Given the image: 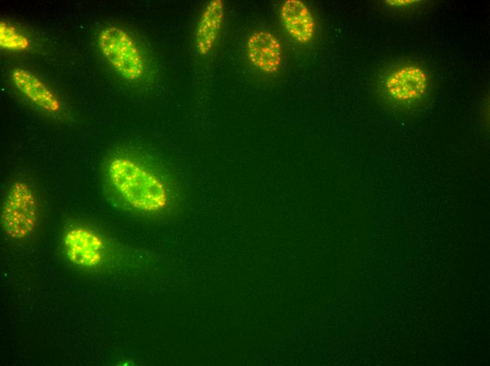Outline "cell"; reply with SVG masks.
Segmentation results:
<instances>
[{"mask_svg":"<svg viewBox=\"0 0 490 366\" xmlns=\"http://www.w3.org/2000/svg\"><path fill=\"white\" fill-rule=\"evenodd\" d=\"M100 49L112 67L125 79L136 80L144 71L141 52L131 36L122 28L107 26L99 34Z\"/></svg>","mask_w":490,"mask_h":366,"instance_id":"obj_4","label":"cell"},{"mask_svg":"<svg viewBox=\"0 0 490 366\" xmlns=\"http://www.w3.org/2000/svg\"><path fill=\"white\" fill-rule=\"evenodd\" d=\"M380 87L386 98L398 107L418 104L430 87L427 70L411 61H399L388 65L380 77Z\"/></svg>","mask_w":490,"mask_h":366,"instance_id":"obj_2","label":"cell"},{"mask_svg":"<svg viewBox=\"0 0 490 366\" xmlns=\"http://www.w3.org/2000/svg\"><path fill=\"white\" fill-rule=\"evenodd\" d=\"M1 46L14 51L25 50L29 47L28 39L15 27L6 22L0 24Z\"/></svg>","mask_w":490,"mask_h":366,"instance_id":"obj_10","label":"cell"},{"mask_svg":"<svg viewBox=\"0 0 490 366\" xmlns=\"http://www.w3.org/2000/svg\"><path fill=\"white\" fill-rule=\"evenodd\" d=\"M108 176L123 201L138 211L158 213L175 202L173 183L130 158H113L108 165Z\"/></svg>","mask_w":490,"mask_h":366,"instance_id":"obj_1","label":"cell"},{"mask_svg":"<svg viewBox=\"0 0 490 366\" xmlns=\"http://www.w3.org/2000/svg\"><path fill=\"white\" fill-rule=\"evenodd\" d=\"M419 1H386L385 3L389 7L391 8H404L406 6H410L417 4Z\"/></svg>","mask_w":490,"mask_h":366,"instance_id":"obj_11","label":"cell"},{"mask_svg":"<svg viewBox=\"0 0 490 366\" xmlns=\"http://www.w3.org/2000/svg\"><path fill=\"white\" fill-rule=\"evenodd\" d=\"M11 78L18 90L40 108L49 113L61 110V104L57 96L32 72L15 68Z\"/></svg>","mask_w":490,"mask_h":366,"instance_id":"obj_8","label":"cell"},{"mask_svg":"<svg viewBox=\"0 0 490 366\" xmlns=\"http://www.w3.org/2000/svg\"><path fill=\"white\" fill-rule=\"evenodd\" d=\"M37 219L38 206L33 189L23 181H15L8 189L1 208L4 232L12 239H25L35 231Z\"/></svg>","mask_w":490,"mask_h":366,"instance_id":"obj_3","label":"cell"},{"mask_svg":"<svg viewBox=\"0 0 490 366\" xmlns=\"http://www.w3.org/2000/svg\"><path fill=\"white\" fill-rule=\"evenodd\" d=\"M63 241L66 254L73 263L84 267H92L102 261L103 241L94 232L76 227L65 233Z\"/></svg>","mask_w":490,"mask_h":366,"instance_id":"obj_5","label":"cell"},{"mask_svg":"<svg viewBox=\"0 0 490 366\" xmlns=\"http://www.w3.org/2000/svg\"><path fill=\"white\" fill-rule=\"evenodd\" d=\"M281 22L296 41L307 44L315 35V23L308 6L299 0H287L280 8Z\"/></svg>","mask_w":490,"mask_h":366,"instance_id":"obj_7","label":"cell"},{"mask_svg":"<svg viewBox=\"0 0 490 366\" xmlns=\"http://www.w3.org/2000/svg\"><path fill=\"white\" fill-rule=\"evenodd\" d=\"M225 3L212 0L205 6L196 31V46L201 55H208L215 46L225 18Z\"/></svg>","mask_w":490,"mask_h":366,"instance_id":"obj_9","label":"cell"},{"mask_svg":"<svg viewBox=\"0 0 490 366\" xmlns=\"http://www.w3.org/2000/svg\"><path fill=\"white\" fill-rule=\"evenodd\" d=\"M246 52L251 63L260 70L270 74L279 70L282 61V45L271 32H253L246 43Z\"/></svg>","mask_w":490,"mask_h":366,"instance_id":"obj_6","label":"cell"}]
</instances>
